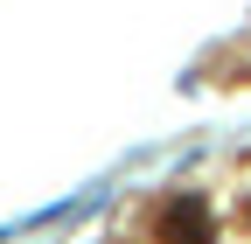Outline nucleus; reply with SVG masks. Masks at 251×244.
Returning a JSON list of instances; mask_svg holds the SVG:
<instances>
[{
    "label": "nucleus",
    "mask_w": 251,
    "mask_h": 244,
    "mask_svg": "<svg viewBox=\"0 0 251 244\" xmlns=\"http://www.w3.org/2000/svg\"><path fill=\"white\" fill-rule=\"evenodd\" d=\"M168 244H209V223H202V202H175L168 209Z\"/></svg>",
    "instance_id": "f257e3e1"
}]
</instances>
